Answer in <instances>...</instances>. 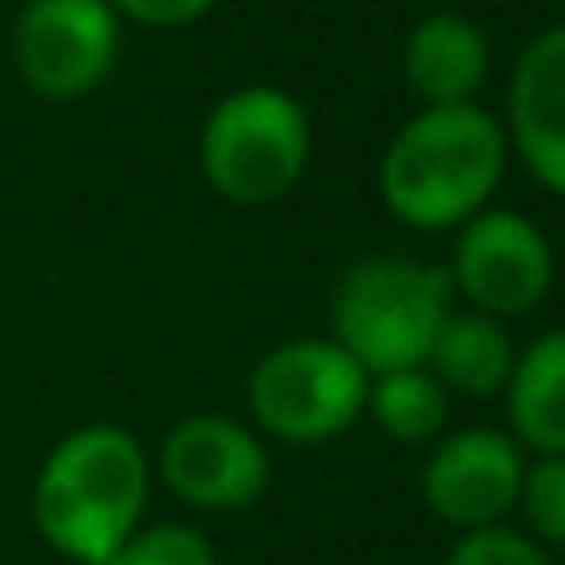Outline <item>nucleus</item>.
I'll return each instance as SVG.
<instances>
[{
	"instance_id": "1",
	"label": "nucleus",
	"mask_w": 565,
	"mask_h": 565,
	"mask_svg": "<svg viewBox=\"0 0 565 565\" xmlns=\"http://www.w3.org/2000/svg\"><path fill=\"white\" fill-rule=\"evenodd\" d=\"M511 139L497 115L471 105H427L392 135L377 164V189L392 218L422 234L461 228L491 209L507 179Z\"/></svg>"
},
{
	"instance_id": "2",
	"label": "nucleus",
	"mask_w": 565,
	"mask_h": 565,
	"mask_svg": "<svg viewBox=\"0 0 565 565\" xmlns=\"http://www.w3.org/2000/svg\"><path fill=\"white\" fill-rule=\"evenodd\" d=\"M149 501V457L135 431L115 422L75 427L40 461L30 511L50 551L79 565H105L139 526Z\"/></svg>"
},
{
	"instance_id": "3",
	"label": "nucleus",
	"mask_w": 565,
	"mask_h": 565,
	"mask_svg": "<svg viewBox=\"0 0 565 565\" xmlns=\"http://www.w3.org/2000/svg\"><path fill=\"white\" fill-rule=\"evenodd\" d=\"M451 292L447 268L417 258H362L332 292V342L352 352L367 377L422 367L451 312Z\"/></svg>"
},
{
	"instance_id": "4",
	"label": "nucleus",
	"mask_w": 565,
	"mask_h": 565,
	"mask_svg": "<svg viewBox=\"0 0 565 565\" xmlns=\"http://www.w3.org/2000/svg\"><path fill=\"white\" fill-rule=\"evenodd\" d=\"M312 154L308 109L278 85H238L204 119L199 169L209 189L238 209L278 204Z\"/></svg>"
},
{
	"instance_id": "5",
	"label": "nucleus",
	"mask_w": 565,
	"mask_h": 565,
	"mask_svg": "<svg viewBox=\"0 0 565 565\" xmlns=\"http://www.w3.org/2000/svg\"><path fill=\"white\" fill-rule=\"evenodd\" d=\"M367 402V372L332 338H298L274 348L248 377V412L278 441L318 447L348 431Z\"/></svg>"
},
{
	"instance_id": "6",
	"label": "nucleus",
	"mask_w": 565,
	"mask_h": 565,
	"mask_svg": "<svg viewBox=\"0 0 565 565\" xmlns=\"http://www.w3.org/2000/svg\"><path fill=\"white\" fill-rule=\"evenodd\" d=\"M119 60L109 0H30L15 20V70L45 99H85Z\"/></svg>"
},
{
	"instance_id": "7",
	"label": "nucleus",
	"mask_w": 565,
	"mask_h": 565,
	"mask_svg": "<svg viewBox=\"0 0 565 565\" xmlns=\"http://www.w3.org/2000/svg\"><path fill=\"white\" fill-rule=\"evenodd\" d=\"M451 288L487 318H521L541 308L556 282L551 244L516 209H481L461 224L447 268Z\"/></svg>"
},
{
	"instance_id": "8",
	"label": "nucleus",
	"mask_w": 565,
	"mask_h": 565,
	"mask_svg": "<svg viewBox=\"0 0 565 565\" xmlns=\"http://www.w3.org/2000/svg\"><path fill=\"white\" fill-rule=\"evenodd\" d=\"M159 481L194 511H238L264 497L268 451L234 417H184L159 447Z\"/></svg>"
},
{
	"instance_id": "9",
	"label": "nucleus",
	"mask_w": 565,
	"mask_h": 565,
	"mask_svg": "<svg viewBox=\"0 0 565 565\" xmlns=\"http://www.w3.org/2000/svg\"><path fill=\"white\" fill-rule=\"evenodd\" d=\"M521 471H526V457L507 431L467 427L437 437L427 471H422V497H427L431 516L447 521L451 531L497 526L516 511Z\"/></svg>"
},
{
	"instance_id": "10",
	"label": "nucleus",
	"mask_w": 565,
	"mask_h": 565,
	"mask_svg": "<svg viewBox=\"0 0 565 565\" xmlns=\"http://www.w3.org/2000/svg\"><path fill=\"white\" fill-rule=\"evenodd\" d=\"M507 139L526 169L565 199V25L521 50L507 95Z\"/></svg>"
},
{
	"instance_id": "11",
	"label": "nucleus",
	"mask_w": 565,
	"mask_h": 565,
	"mask_svg": "<svg viewBox=\"0 0 565 565\" xmlns=\"http://www.w3.org/2000/svg\"><path fill=\"white\" fill-rule=\"evenodd\" d=\"M491 45L481 35L477 20L457 15V10H431L412 25L407 45H402V75L407 89L427 105H471L477 89L487 85Z\"/></svg>"
},
{
	"instance_id": "12",
	"label": "nucleus",
	"mask_w": 565,
	"mask_h": 565,
	"mask_svg": "<svg viewBox=\"0 0 565 565\" xmlns=\"http://www.w3.org/2000/svg\"><path fill=\"white\" fill-rule=\"evenodd\" d=\"M507 407L516 441H526L536 457H565V328L541 332L526 352H516Z\"/></svg>"
},
{
	"instance_id": "13",
	"label": "nucleus",
	"mask_w": 565,
	"mask_h": 565,
	"mask_svg": "<svg viewBox=\"0 0 565 565\" xmlns=\"http://www.w3.org/2000/svg\"><path fill=\"white\" fill-rule=\"evenodd\" d=\"M511 362H516V348H511L507 328L487 312H447L427 352L431 377L447 392H461V397L507 392Z\"/></svg>"
},
{
	"instance_id": "14",
	"label": "nucleus",
	"mask_w": 565,
	"mask_h": 565,
	"mask_svg": "<svg viewBox=\"0 0 565 565\" xmlns=\"http://www.w3.org/2000/svg\"><path fill=\"white\" fill-rule=\"evenodd\" d=\"M447 397L451 392L431 377V367H392L367 377V412L392 441L402 447H417V441H437L447 431Z\"/></svg>"
},
{
	"instance_id": "15",
	"label": "nucleus",
	"mask_w": 565,
	"mask_h": 565,
	"mask_svg": "<svg viewBox=\"0 0 565 565\" xmlns=\"http://www.w3.org/2000/svg\"><path fill=\"white\" fill-rule=\"evenodd\" d=\"M105 565H218V551L204 531L194 526H174V521H159V526H135Z\"/></svg>"
},
{
	"instance_id": "16",
	"label": "nucleus",
	"mask_w": 565,
	"mask_h": 565,
	"mask_svg": "<svg viewBox=\"0 0 565 565\" xmlns=\"http://www.w3.org/2000/svg\"><path fill=\"white\" fill-rule=\"evenodd\" d=\"M516 507L526 511L531 536H536L541 546L565 551V457H536L521 471Z\"/></svg>"
},
{
	"instance_id": "17",
	"label": "nucleus",
	"mask_w": 565,
	"mask_h": 565,
	"mask_svg": "<svg viewBox=\"0 0 565 565\" xmlns=\"http://www.w3.org/2000/svg\"><path fill=\"white\" fill-rule=\"evenodd\" d=\"M447 565H556L551 551L541 546L531 531L516 526H477V531H457Z\"/></svg>"
},
{
	"instance_id": "18",
	"label": "nucleus",
	"mask_w": 565,
	"mask_h": 565,
	"mask_svg": "<svg viewBox=\"0 0 565 565\" xmlns=\"http://www.w3.org/2000/svg\"><path fill=\"white\" fill-rule=\"evenodd\" d=\"M109 6H115V15L139 20L149 30H179V25L204 20L218 0H109Z\"/></svg>"
}]
</instances>
